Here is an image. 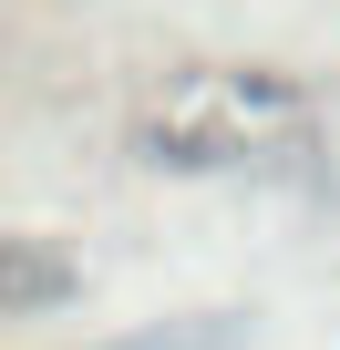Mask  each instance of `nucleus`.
I'll list each match as a JSON object with an SVG mask.
<instances>
[{
	"instance_id": "f257e3e1",
	"label": "nucleus",
	"mask_w": 340,
	"mask_h": 350,
	"mask_svg": "<svg viewBox=\"0 0 340 350\" xmlns=\"http://www.w3.org/2000/svg\"><path fill=\"white\" fill-rule=\"evenodd\" d=\"M62 288H73V278H62L42 247H11V309H52Z\"/></svg>"
},
{
	"instance_id": "f03ea898",
	"label": "nucleus",
	"mask_w": 340,
	"mask_h": 350,
	"mask_svg": "<svg viewBox=\"0 0 340 350\" xmlns=\"http://www.w3.org/2000/svg\"><path fill=\"white\" fill-rule=\"evenodd\" d=\"M237 319H207V329H144V340H114V350H227Z\"/></svg>"
}]
</instances>
